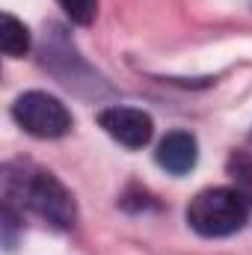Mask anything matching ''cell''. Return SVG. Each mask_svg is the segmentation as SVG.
Returning <instances> with one entry per match:
<instances>
[{"label": "cell", "instance_id": "5b68a950", "mask_svg": "<svg viewBox=\"0 0 252 255\" xmlns=\"http://www.w3.org/2000/svg\"><path fill=\"white\" fill-rule=\"evenodd\" d=\"M157 166L166 169L169 175H187L199 160V142L190 130H169L157 142Z\"/></svg>", "mask_w": 252, "mask_h": 255}, {"label": "cell", "instance_id": "52a82bcc", "mask_svg": "<svg viewBox=\"0 0 252 255\" xmlns=\"http://www.w3.org/2000/svg\"><path fill=\"white\" fill-rule=\"evenodd\" d=\"M63 6V12L80 27H89L98 15V0H57Z\"/></svg>", "mask_w": 252, "mask_h": 255}, {"label": "cell", "instance_id": "6da1fadb", "mask_svg": "<svg viewBox=\"0 0 252 255\" xmlns=\"http://www.w3.org/2000/svg\"><path fill=\"white\" fill-rule=\"evenodd\" d=\"M247 196L232 187H208L196 193L187 205L190 229L202 238H229L247 226Z\"/></svg>", "mask_w": 252, "mask_h": 255}, {"label": "cell", "instance_id": "3957f363", "mask_svg": "<svg viewBox=\"0 0 252 255\" xmlns=\"http://www.w3.org/2000/svg\"><path fill=\"white\" fill-rule=\"evenodd\" d=\"M24 202L51 226L57 229H71L77 223V205L74 196L63 187V181H57V175L51 172H36L21 184Z\"/></svg>", "mask_w": 252, "mask_h": 255}, {"label": "cell", "instance_id": "277c9868", "mask_svg": "<svg viewBox=\"0 0 252 255\" xmlns=\"http://www.w3.org/2000/svg\"><path fill=\"white\" fill-rule=\"evenodd\" d=\"M98 125L104 128L116 142H122L125 148H142L148 145L151 133H154V122L145 110L136 107H107L98 113Z\"/></svg>", "mask_w": 252, "mask_h": 255}, {"label": "cell", "instance_id": "8992f818", "mask_svg": "<svg viewBox=\"0 0 252 255\" xmlns=\"http://www.w3.org/2000/svg\"><path fill=\"white\" fill-rule=\"evenodd\" d=\"M0 51L6 57H24L30 51V30L24 27V21H18L15 15H3V27H0Z\"/></svg>", "mask_w": 252, "mask_h": 255}, {"label": "cell", "instance_id": "7a4b0ae2", "mask_svg": "<svg viewBox=\"0 0 252 255\" xmlns=\"http://www.w3.org/2000/svg\"><path fill=\"white\" fill-rule=\"evenodd\" d=\"M12 116L30 136H39V139H57L71 130L68 107L60 98H54L48 92H36V89L15 98Z\"/></svg>", "mask_w": 252, "mask_h": 255}]
</instances>
